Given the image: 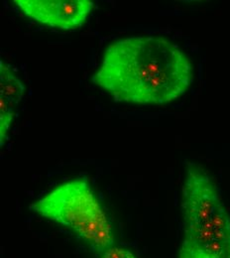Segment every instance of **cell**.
Here are the masks:
<instances>
[{"instance_id": "obj_6", "label": "cell", "mask_w": 230, "mask_h": 258, "mask_svg": "<svg viewBox=\"0 0 230 258\" xmlns=\"http://www.w3.org/2000/svg\"><path fill=\"white\" fill-rule=\"evenodd\" d=\"M25 87L9 64L0 61V97H5L15 106L22 100Z\"/></svg>"}, {"instance_id": "obj_3", "label": "cell", "mask_w": 230, "mask_h": 258, "mask_svg": "<svg viewBox=\"0 0 230 258\" xmlns=\"http://www.w3.org/2000/svg\"><path fill=\"white\" fill-rule=\"evenodd\" d=\"M179 258H230V217L222 203L206 223L185 226Z\"/></svg>"}, {"instance_id": "obj_1", "label": "cell", "mask_w": 230, "mask_h": 258, "mask_svg": "<svg viewBox=\"0 0 230 258\" xmlns=\"http://www.w3.org/2000/svg\"><path fill=\"white\" fill-rule=\"evenodd\" d=\"M193 66L179 46L160 36H133L105 50L93 82L116 102L164 104L183 96Z\"/></svg>"}, {"instance_id": "obj_2", "label": "cell", "mask_w": 230, "mask_h": 258, "mask_svg": "<svg viewBox=\"0 0 230 258\" xmlns=\"http://www.w3.org/2000/svg\"><path fill=\"white\" fill-rule=\"evenodd\" d=\"M34 213L74 230L101 255L113 246L112 226L86 178L65 182L30 206Z\"/></svg>"}, {"instance_id": "obj_4", "label": "cell", "mask_w": 230, "mask_h": 258, "mask_svg": "<svg viewBox=\"0 0 230 258\" xmlns=\"http://www.w3.org/2000/svg\"><path fill=\"white\" fill-rule=\"evenodd\" d=\"M14 3L34 21L63 30L80 28L95 6L90 0H15Z\"/></svg>"}, {"instance_id": "obj_8", "label": "cell", "mask_w": 230, "mask_h": 258, "mask_svg": "<svg viewBox=\"0 0 230 258\" xmlns=\"http://www.w3.org/2000/svg\"><path fill=\"white\" fill-rule=\"evenodd\" d=\"M100 258H136L131 251L118 246H112L101 254Z\"/></svg>"}, {"instance_id": "obj_5", "label": "cell", "mask_w": 230, "mask_h": 258, "mask_svg": "<svg viewBox=\"0 0 230 258\" xmlns=\"http://www.w3.org/2000/svg\"><path fill=\"white\" fill-rule=\"evenodd\" d=\"M182 213L185 226L206 223L222 203L213 180L200 168L190 164L183 186Z\"/></svg>"}, {"instance_id": "obj_7", "label": "cell", "mask_w": 230, "mask_h": 258, "mask_svg": "<svg viewBox=\"0 0 230 258\" xmlns=\"http://www.w3.org/2000/svg\"><path fill=\"white\" fill-rule=\"evenodd\" d=\"M15 105L5 97H0V145L3 146L14 116Z\"/></svg>"}]
</instances>
